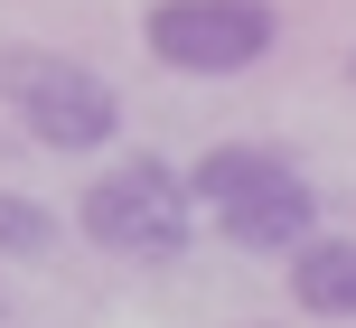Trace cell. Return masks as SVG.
<instances>
[{"instance_id": "obj_1", "label": "cell", "mask_w": 356, "mask_h": 328, "mask_svg": "<svg viewBox=\"0 0 356 328\" xmlns=\"http://www.w3.org/2000/svg\"><path fill=\"white\" fill-rule=\"evenodd\" d=\"M197 197L216 206V225H225V244H244V254H282V244H309V225H319V197L300 188V169L282 160V150H207L197 160Z\"/></svg>"}, {"instance_id": "obj_2", "label": "cell", "mask_w": 356, "mask_h": 328, "mask_svg": "<svg viewBox=\"0 0 356 328\" xmlns=\"http://www.w3.org/2000/svg\"><path fill=\"white\" fill-rule=\"evenodd\" d=\"M0 104L47 150H104L113 131H122L113 85L94 66H75V56H56V47H0Z\"/></svg>"}, {"instance_id": "obj_3", "label": "cell", "mask_w": 356, "mask_h": 328, "mask_svg": "<svg viewBox=\"0 0 356 328\" xmlns=\"http://www.w3.org/2000/svg\"><path fill=\"white\" fill-rule=\"evenodd\" d=\"M188 197L197 188H178L169 160H113L104 179L85 188V235L104 244V254H131V263H169L178 244H188Z\"/></svg>"}, {"instance_id": "obj_4", "label": "cell", "mask_w": 356, "mask_h": 328, "mask_svg": "<svg viewBox=\"0 0 356 328\" xmlns=\"http://www.w3.org/2000/svg\"><path fill=\"white\" fill-rule=\"evenodd\" d=\"M141 38L178 75H234V66H253L272 47V10L263 0H160Z\"/></svg>"}, {"instance_id": "obj_5", "label": "cell", "mask_w": 356, "mask_h": 328, "mask_svg": "<svg viewBox=\"0 0 356 328\" xmlns=\"http://www.w3.org/2000/svg\"><path fill=\"white\" fill-rule=\"evenodd\" d=\"M291 300H300L309 319H356V244H347V235H328V244H300Z\"/></svg>"}, {"instance_id": "obj_6", "label": "cell", "mask_w": 356, "mask_h": 328, "mask_svg": "<svg viewBox=\"0 0 356 328\" xmlns=\"http://www.w3.org/2000/svg\"><path fill=\"white\" fill-rule=\"evenodd\" d=\"M56 244V216L38 197H10V188H0V254H47Z\"/></svg>"}, {"instance_id": "obj_7", "label": "cell", "mask_w": 356, "mask_h": 328, "mask_svg": "<svg viewBox=\"0 0 356 328\" xmlns=\"http://www.w3.org/2000/svg\"><path fill=\"white\" fill-rule=\"evenodd\" d=\"M347 75H356V56H347Z\"/></svg>"}]
</instances>
